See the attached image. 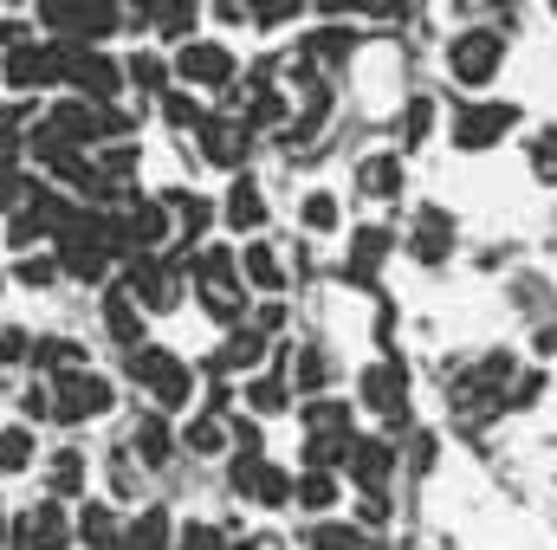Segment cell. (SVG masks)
<instances>
[{
	"mask_svg": "<svg viewBox=\"0 0 557 550\" xmlns=\"http://www.w3.org/2000/svg\"><path fill=\"white\" fill-rule=\"evenodd\" d=\"M33 453H39V440H33L26 427H0V479L26 473V466H33Z\"/></svg>",
	"mask_w": 557,
	"mask_h": 550,
	"instance_id": "d6a6232c",
	"label": "cell"
},
{
	"mask_svg": "<svg viewBox=\"0 0 557 550\" xmlns=\"http://www.w3.org/2000/svg\"><path fill=\"white\" fill-rule=\"evenodd\" d=\"M344 473H350L363 492H383V486H389V473H396V447H389V440H376V434H357V440H350V453H344Z\"/></svg>",
	"mask_w": 557,
	"mask_h": 550,
	"instance_id": "4fadbf2b",
	"label": "cell"
},
{
	"mask_svg": "<svg viewBox=\"0 0 557 550\" xmlns=\"http://www.w3.org/2000/svg\"><path fill=\"white\" fill-rule=\"evenodd\" d=\"M195 298H201V311H208L214 324H240V317H247V285H240V278H221V285H195Z\"/></svg>",
	"mask_w": 557,
	"mask_h": 550,
	"instance_id": "44dd1931",
	"label": "cell"
},
{
	"mask_svg": "<svg viewBox=\"0 0 557 550\" xmlns=\"http://www.w3.org/2000/svg\"><path fill=\"white\" fill-rule=\"evenodd\" d=\"M311 550H363V532L357 525H318L311 532Z\"/></svg>",
	"mask_w": 557,
	"mask_h": 550,
	"instance_id": "f35d334b",
	"label": "cell"
},
{
	"mask_svg": "<svg viewBox=\"0 0 557 550\" xmlns=\"http://www.w3.org/2000/svg\"><path fill=\"white\" fill-rule=\"evenodd\" d=\"M195 20H201V7H195V0H162L149 26H156L162 39H175V46H188V39H195Z\"/></svg>",
	"mask_w": 557,
	"mask_h": 550,
	"instance_id": "484cf974",
	"label": "cell"
},
{
	"mask_svg": "<svg viewBox=\"0 0 557 550\" xmlns=\"http://www.w3.org/2000/svg\"><path fill=\"white\" fill-rule=\"evenodd\" d=\"M357 195H370V201H396V195H403V149L363 155V162H357Z\"/></svg>",
	"mask_w": 557,
	"mask_h": 550,
	"instance_id": "9a60e30c",
	"label": "cell"
},
{
	"mask_svg": "<svg viewBox=\"0 0 557 550\" xmlns=\"http://www.w3.org/2000/svg\"><path fill=\"white\" fill-rule=\"evenodd\" d=\"M324 376H331L324 350H318V343H298V357H292V389H298V396H318Z\"/></svg>",
	"mask_w": 557,
	"mask_h": 550,
	"instance_id": "4dcf8cb0",
	"label": "cell"
},
{
	"mask_svg": "<svg viewBox=\"0 0 557 550\" xmlns=\"http://www.w3.org/2000/svg\"><path fill=\"white\" fill-rule=\"evenodd\" d=\"M117 532H124V525H117V512H111V505H85V512H78V538H85L91 550H104Z\"/></svg>",
	"mask_w": 557,
	"mask_h": 550,
	"instance_id": "836d02e7",
	"label": "cell"
},
{
	"mask_svg": "<svg viewBox=\"0 0 557 550\" xmlns=\"http://www.w3.org/2000/svg\"><path fill=\"white\" fill-rule=\"evenodd\" d=\"M20 357H33L26 330H0V363H20Z\"/></svg>",
	"mask_w": 557,
	"mask_h": 550,
	"instance_id": "bcb514c9",
	"label": "cell"
},
{
	"mask_svg": "<svg viewBox=\"0 0 557 550\" xmlns=\"http://www.w3.org/2000/svg\"><path fill=\"white\" fill-rule=\"evenodd\" d=\"M46 486H52V499L85 492V453H78V447H59V453L46 460Z\"/></svg>",
	"mask_w": 557,
	"mask_h": 550,
	"instance_id": "603a6c76",
	"label": "cell"
},
{
	"mask_svg": "<svg viewBox=\"0 0 557 550\" xmlns=\"http://www.w3.org/2000/svg\"><path fill=\"white\" fill-rule=\"evenodd\" d=\"M389 518V499L383 492H363V525H383Z\"/></svg>",
	"mask_w": 557,
	"mask_h": 550,
	"instance_id": "7dc6e473",
	"label": "cell"
},
{
	"mask_svg": "<svg viewBox=\"0 0 557 550\" xmlns=\"http://www.w3.org/2000/svg\"><path fill=\"white\" fill-rule=\"evenodd\" d=\"M169 208H175V234H182L188 247H195V234L214 221V208H208V201H195V195H169Z\"/></svg>",
	"mask_w": 557,
	"mask_h": 550,
	"instance_id": "e575fe53",
	"label": "cell"
},
{
	"mask_svg": "<svg viewBox=\"0 0 557 550\" xmlns=\"http://www.w3.org/2000/svg\"><path fill=\"white\" fill-rule=\"evenodd\" d=\"M532 168H539L545 188H557V124L552 130H539V142H532Z\"/></svg>",
	"mask_w": 557,
	"mask_h": 550,
	"instance_id": "74e56055",
	"label": "cell"
},
{
	"mask_svg": "<svg viewBox=\"0 0 557 550\" xmlns=\"http://www.w3.org/2000/svg\"><path fill=\"white\" fill-rule=\"evenodd\" d=\"M111 402H117V389H111V376H98V370H65V376H52V421H65V427H85V421L111 414Z\"/></svg>",
	"mask_w": 557,
	"mask_h": 550,
	"instance_id": "277c9868",
	"label": "cell"
},
{
	"mask_svg": "<svg viewBox=\"0 0 557 550\" xmlns=\"http://www.w3.org/2000/svg\"><path fill=\"white\" fill-rule=\"evenodd\" d=\"M227 538L214 525H175V550H221Z\"/></svg>",
	"mask_w": 557,
	"mask_h": 550,
	"instance_id": "7bdbcfd3",
	"label": "cell"
},
{
	"mask_svg": "<svg viewBox=\"0 0 557 550\" xmlns=\"http://www.w3.org/2000/svg\"><path fill=\"white\" fill-rule=\"evenodd\" d=\"M539 350H545V357H557V317H545V324H539Z\"/></svg>",
	"mask_w": 557,
	"mask_h": 550,
	"instance_id": "c3c4849f",
	"label": "cell"
},
{
	"mask_svg": "<svg viewBox=\"0 0 557 550\" xmlns=\"http://www.w3.org/2000/svg\"><path fill=\"white\" fill-rule=\"evenodd\" d=\"M162 117H169L175 130H201V104H195L188 91H162Z\"/></svg>",
	"mask_w": 557,
	"mask_h": 550,
	"instance_id": "8d00e7d4",
	"label": "cell"
},
{
	"mask_svg": "<svg viewBox=\"0 0 557 550\" xmlns=\"http://www.w3.org/2000/svg\"><path fill=\"white\" fill-rule=\"evenodd\" d=\"M253 324H260V330H278V324H285V311H278V304H260V317H253Z\"/></svg>",
	"mask_w": 557,
	"mask_h": 550,
	"instance_id": "f907efd6",
	"label": "cell"
},
{
	"mask_svg": "<svg viewBox=\"0 0 557 550\" xmlns=\"http://www.w3.org/2000/svg\"><path fill=\"white\" fill-rule=\"evenodd\" d=\"M124 285L137 291L143 311H175V304H182V253H169V260H156V253H131Z\"/></svg>",
	"mask_w": 557,
	"mask_h": 550,
	"instance_id": "5b68a950",
	"label": "cell"
},
{
	"mask_svg": "<svg viewBox=\"0 0 557 550\" xmlns=\"http://www.w3.org/2000/svg\"><path fill=\"white\" fill-rule=\"evenodd\" d=\"M175 78H188L195 91H221V98H227V85H234V52H227L221 39H188V46L175 52Z\"/></svg>",
	"mask_w": 557,
	"mask_h": 550,
	"instance_id": "30bf717a",
	"label": "cell"
},
{
	"mask_svg": "<svg viewBox=\"0 0 557 550\" xmlns=\"http://www.w3.org/2000/svg\"><path fill=\"white\" fill-rule=\"evenodd\" d=\"M137 453L124 447V453H111V486H117V499H137V466H131Z\"/></svg>",
	"mask_w": 557,
	"mask_h": 550,
	"instance_id": "ee69618b",
	"label": "cell"
},
{
	"mask_svg": "<svg viewBox=\"0 0 557 550\" xmlns=\"http://www.w3.org/2000/svg\"><path fill=\"white\" fill-rule=\"evenodd\" d=\"M305 427H311V434H337V440H350V402L311 396V402H305Z\"/></svg>",
	"mask_w": 557,
	"mask_h": 550,
	"instance_id": "f546056e",
	"label": "cell"
},
{
	"mask_svg": "<svg viewBox=\"0 0 557 550\" xmlns=\"http://www.w3.org/2000/svg\"><path fill=\"white\" fill-rule=\"evenodd\" d=\"M124 247H117V214H78L65 234H59V266L72 278H104L111 273V260H117Z\"/></svg>",
	"mask_w": 557,
	"mask_h": 550,
	"instance_id": "6da1fadb",
	"label": "cell"
},
{
	"mask_svg": "<svg viewBox=\"0 0 557 550\" xmlns=\"http://www.w3.org/2000/svg\"><path fill=\"white\" fill-rule=\"evenodd\" d=\"M350 52H357V33H350V26H324V33L305 39V59H311V65H344Z\"/></svg>",
	"mask_w": 557,
	"mask_h": 550,
	"instance_id": "cb8c5ba5",
	"label": "cell"
},
{
	"mask_svg": "<svg viewBox=\"0 0 557 550\" xmlns=\"http://www.w3.org/2000/svg\"><path fill=\"white\" fill-rule=\"evenodd\" d=\"M298 221H305L311 234H331V227H337V195H324V188L305 195V201H298Z\"/></svg>",
	"mask_w": 557,
	"mask_h": 550,
	"instance_id": "d590c367",
	"label": "cell"
},
{
	"mask_svg": "<svg viewBox=\"0 0 557 550\" xmlns=\"http://www.w3.org/2000/svg\"><path fill=\"white\" fill-rule=\"evenodd\" d=\"M552 13H557V0H552Z\"/></svg>",
	"mask_w": 557,
	"mask_h": 550,
	"instance_id": "9f6ffc18",
	"label": "cell"
},
{
	"mask_svg": "<svg viewBox=\"0 0 557 550\" xmlns=\"http://www.w3.org/2000/svg\"><path fill=\"white\" fill-rule=\"evenodd\" d=\"M247 402L260 414H278L285 409V383H278V376H253V383H247Z\"/></svg>",
	"mask_w": 557,
	"mask_h": 550,
	"instance_id": "ab89813d",
	"label": "cell"
},
{
	"mask_svg": "<svg viewBox=\"0 0 557 550\" xmlns=\"http://www.w3.org/2000/svg\"><path fill=\"white\" fill-rule=\"evenodd\" d=\"M104 330H111V343H124V350L143 343V304H137L131 285H111V291H104Z\"/></svg>",
	"mask_w": 557,
	"mask_h": 550,
	"instance_id": "2e32d148",
	"label": "cell"
},
{
	"mask_svg": "<svg viewBox=\"0 0 557 550\" xmlns=\"http://www.w3.org/2000/svg\"><path fill=\"white\" fill-rule=\"evenodd\" d=\"M519 130V104H499V98H480V104H467V111H454V149H467V155H480V149H493V142H506Z\"/></svg>",
	"mask_w": 557,
	"mask_h": 550,
	"instance_id": "8992f818",
	"label": "cell"
},
{
	"mask_svg": "<svg viewBox=\"0 0 557 550\" xmlns=\"http://www.w3.org/2000/svg\"><path fill=\"white\" fill-rule=\"evenodd\" d=\"M65 545H72V518H65L59 499H46L26 518H13V550H65Z\"/></svg>",
	"mask_w": 557,
	"mask_h": 550,
	"instance_id": "7c38bea8",
	"label": "cell"
},
{
	"mask_svg": "<svg viewBox=\"0 0 557 550\" xmlns=\"http://www.w3.org/2000/svg\"><path fill=\"white\" fill-rule=\"evenodd\" d=\"M20 414H26V421H46V414H52V383H33V389L20 396Z\"/></svg>",
	"mask_w": 557,
	"mask_h": 550,
	"instance_id": "f6af8a7d",
	"label": "cell"
},
{
	"mask_svg": "<svg viewBox=\"0 0 557 550\" xmlns=\"http://www.w3.org/2000/svg\"><path fill=\"white\" fill-rule=\"evenodd\" d=\"M0 285H7V278H0Z\"/></svg>",
	"mask_w": 557,
	"mask_h": 550,
	"instance_id": "6f0895ef",
	"label": "cell"
},
{
	"mask_svg": "<svg viewBox=\"0 0 557 550\" xmlns=\"http://www.w3.org/2000/svg\"><path fill=\"white\" fill-rule=\"evenodd\" d=\"M370 7H376L383 20H396V13H409V0H370Z\"/></svg>",
	"mask_w": 557,
	"mask_h": 550,
	"instance_id": "816d5d0a",
	"label": "cell"
},
{
	"mask_svg": "<svg viewBox=\"0 0 557 550\" xmlns=\"http://www.w3.org/2000/svg\"><path fill=\"white\" fill-rule=\"evenodd\" d=\"M59 273H65V266H59V253H52V260H33V253L20 260V285H33V291H46Z\"/></svg>",
	"mask_w": 557,
	"mask_h": 550,
	"instance_id": "b9f144b4",
	"label": "cell"
},
{
	"mask_svg": "<svg viewBox=\"0 0 557 550\" xmlns=\"http://www.w3.org/2000/svg\"><path fill=\"white\" fill-rule=\"evenodd\" d=\"M65 85L78 91V98H98V104H111L124 85H131V72L117 65V59H104V52H91L85 39H72V52H65Z\"/></svg>",
	"mask_w": 557,
	"mask_h": 550,
	"instance_id": "52a82bcc",
	"label": "cell"
},
{
	"mask_svg": "<svg viewBox=\"0 0 557 550\" xmlns=\"http://www.w3.org/2000/svg\"><path fill=\"white\" fill-rule=\"evenodd\" d=\"M124 72H131V85L149 91V98H162V91H169V78H175V65H162L156 52H131V59H124Z\"/></svg>",
	"mask_w": 557,
	"mask_h": 550,
	"instance_id": "1f68e13d",
	"label": "cell"
},
{
	"mask_svg": "<svg viewBox=\"0 0 557 550\" xmlns=\"http://www.w3.org/2000/svg\"><path fill=\"white\" fill-rule=\"evenodd\" d=\"M195 137H201V162H214V168H240L253 155V124L247 117L240 124L234 117H201Z\"/></svg>",
	"mask_w": 557,
	"mask_h": 550,
	"instance_id": "8fae6325",
	"label": "cell"
},
{
	"mask_svg": "<svg viewBox=\"0 0 557 550\" xmlns=\"http://www.w3.org/2000/svg\"><path fill=\"white\" fill-rule=\"evenodd\" d=\"M175 447H182V434H169L162 409L143 414L137 427H131V453H137L143 466H169V460H175Z\"/></svg>",
	"mask_w": 557,
	"mask_h": 550,
	"instance_id": "e0dca14e",
	"label": "cell"
},
{
	"mask_svg": "<svg viewBox=\"0 0 557 550\" xmlns=\"http://www.w3.org/2000/svg\"><path fill=\"white\" fill-rule=\"evenodd\" d=\"M389 247H396V240H389V227H363V234L350 240V260H344V278L370 285V278H376V266L389 260Z\"/></svg>",
	"mask_w": 557,
	"mask_h": 550,
	"instance_id": "d6986e66",
	"label": "cell"
},
{
	"mask_svg": "<svg viewBox=\"0 0 557 550\" xmlns=\"http://www.w3.org/2000/svg\"><path fill=\"white\" fill-rule=\"evenodd\" d=\"M298 505L305 512H331L337 505V473L331 466H305L298 473Z\"/></svg>",
	"mask_w": 557,
	"mask_h": 550,
	"instance_id": "f1b7e54d",
	"label": "cell"
},
{
	"mask_svg": "<svg viewBox=\"0 0 557 550\" xmlns=\"http://www.w3.org/2000/svg\"><path fill=\"white\" fill-rule=\"evenodd\" d=\"M182 447H188V453H201V460H208V453H221V447H227V421H221V409L195 414V421L182 427Z\"/></svg>",
	"mask_w": 557,
	"mask_h": 550,
	"instance_id": "4316f807",
	"label": "cell"
},
{
	"mask_svg": "<svg viewBox=\"0 0 557 550\" xmlns=\"http://www.w3.org/2000/svg\"><path fill=\"white\" fill-rule=\"evenodd\" d=\"M357 396H363V409H376L389 427H409V370L403 363H370L357 376Z\"/></svg>",
	"mask_w": 557,
	"mask_h": 550,
	"instance_id": "9c48e42d",
	"label": "cell"
},
{
	"mask_svg": "<svg viewBox=\"0 0 557 550\" xmlns=\"http://www.w3.org/2000/svg\"><path fill=\"white\" fill-rule=\"evenodd\" d=\"M124 7H131L137 20H156V7H162V0H124Z\"/></svg>",
	"mask_w": 557,
	"mask_h": 550,
	"instance_id": "f5cc1de1",
	"label": "cell"
},
{
	"mask_svg": "<svg viewBox=\"0 0 557 550\" xmlns=\"http://www.w3.org/2000/svg\"><path fill=\"white\" fill-rule=\"evenodd\" d=\"M486 7H519V0H486Z\"/></svg>",
	"mask_w": 557,
	"mask_h": 550,
	"instance_id": "11a10c76",
	"label": "cell"
},
{
	"mask_svg": "<svg viewBox=\"0 0 557 550\" xmlns=\"http://www.w3.org/2000/svg\"><path fill=\"white\" fill-rule=\"evenodd\" d=\"M240 278L253 285V291H285V266H278V253L267 240H247V253H240Z\"/></svg>",
	"mask_w": 557,
	"mask_h": 550,
	"instance_id": "7402d4cb",
	"label": "cell"
},
{
	"mask_svg": "<svg viewBox=\"0 0 557 550\" xmlns=\"http://www.w3.org/2000/svg\"><path fill=\"white\" fill-rule=\"evenodd\" d=\"M33 370H46V376L85 370V350H78L72 337H39V343H33Z\"/></svg>",
	"mask_w": 557,
	"mask_h": 550,
	"instance_id": "d4e9b609",
	"label": "cell"
},
{
	"mask_svg": "<svg viewBox=\"0 0 557 550\" xmlns=\"http://www.w3.org/2000/svg\"><path fill=\"white\" fill-rule=\"evenodd\" d=\"M260 363H267V330L260 324H234V337L221 343V357L208 370L221 376V370H260Z\"/></svg>",
	"mask_w": 557,
	"mask_h": 550,
	"instance_id": "ac0fdd59",
	"label": "cell"
},
{
	"mask_svg": "<svg viewBox=\"0 0 557 550\" xmlns=\"http://www.w3.org/2000/svg\"><path fill=\"white\" fill-rule=\"evenodd\" d=\"M221 214H227V227H234V234H260V227H267V195L240 175V182L227 188V208H221Z\"/></svg>",
	"mask_w": 557,
	"mask_h": 550,
	"instance_id": "ffe728a7",
	"label": "cell"
},
{
	"mask_svg": "<svg viewBox=\"0 0 557 550\" xmlns=\"http://www.w3.org/2000/svg\"><path fill=\"white\" fill-rule=\"evenodd\" d=\"M124 370H131V383L149 389V402L169 414V409H188V396H195V370L175 357V350H162V343H137L131 357H124Z\"/></svg>",
	"mask_w": 557,
	"mask_h": 550,
	"instance_id": "7a4b0ae2",
	"label": "cell"
},
{
	"mask_svg": "<svg viewBox=\"0 0 557 550\" xmlns=\"http://www.w3.org/2000/svg\"><path fill=\"white\" fill-rule=\"evenodd\" d=\"M499 65H506V33H493V26H467V33L447 39V72H454V85L480 91V85L499 78Z\"/></svg>",
	"mask_w": 557,
	"mask_h": 550,
	"instance_id": "3957f363",
	"label": "cell"
},
{
	"mask_svg": "<svg viewBox=\"0 0 557 550\" xmlns=\"http://www.w3.org/2000/svg\"><path fill=\"white\" fill-rule=\"evenodd\" d=\"M0 550H13V525L7 518H0Z\"/></svg>",
	"mask_w": 557,
	"mask_h": 550,
	"instance_id": "db71d44e",
	"label": "cell"
},
{
	"mask_svg": "<svg viewBox=\"0 0 557 550\" xmlns=\"http://www.w3.org/2000/svg\"><path fill=\"white\" fill-rule=\"evenodd\" d=\"M454 253V214L447 208H421L416 214V234H409V260L421 266H441Z\"/></svg>",
	"mask_w": 557,
	"mask_h": 550,
	"instance_id": "5bb4252c",
	"label": "cell"
},
{
	"mask_svg": "<svg viewBox=\"0 0 557 550\" xmlns=\"http://www.w3.org/2000/svg\"><path fill=\"white\" fill-rule=\"evenodd\" d=\"M311 7H318V13H331V20H337V13H357V7H363V0H311Z\"/></svg>",
	"mask_w": 557,
	"mask_h": 550,
	"instance_id": "681fc988",
	"label": "cell"
},
{
	"mask_svg": "<svg viewBox=\"0 0 557 550\" xmlns=\"http://www.w3.org/2000/svg\"><path fill=\"white\" fill-rule=\"evenodd\" d=\"M131 545L137 550H175V518L162 505H143V518L131 525Z\"/></svg>",
	"mask_w": 557,
	"mask_h": 550,
	"instance_id": "83f0119b",
	"label": "cell"
},
{
	"mask_svg": "<svg viewBox=\"0 0 557 550\" xmlns=\"http://www.w3.org/2000/svg\"><path fill=\"white\" fill-rule=\"evenodd\" d=\"M428 130H434V104H428V98H416V104H409V117H403V149H416Z\"/></svg>",
	"mask_w": 557,
	"mask_h": 550,
	"instance_id": "60d3db41",
	"label": "cell"
},
{
	"mask_svg": "<svg viewBox=\"0 0 557 550\" xmlns=\"http://www.w3.org/2000/svg\"><path fill=\"white\" fill-rule=\"evenodd\" d=\"M169 234H175V208H169V195H162V201H143V195L124 201V214H117V247H124V253H156Z\"/></svg>",
	"mask_w": 557,
	"mask_h": 550,
	"instance_id": "ba28073f",
	"label": "cell"
}]
</instances>
